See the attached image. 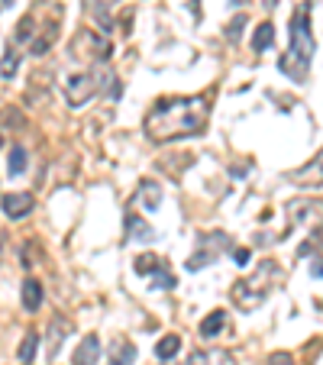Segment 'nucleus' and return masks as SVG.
Listing matches in <instances>:
<instances>
[{
	"label": "nucleus",
	"instance_id": "obj_19",
	"mask_svg": "<svg viewBox=\"0 0 323 365\" xmlns=\"http://www.w3.org/2000/svg\"><path fill=\"white\" fill-rule=\"evenodd\" d=\"M10 175H23L26 172V149L23 146H13V152H10Z\"/></svg>",
	"mask_w": 323,
	"mask_h": 365
},
{
	"label": "nucleus",
	"instance_id": "obj_9",
	"mask_svg": "<svg viewBox=\"0 0 323 365\" xmlns=\"http://www.w3.org/2000/svg\"><path fill=\"white\" fill-rule=\"evenodd\" d=\"M97 359H100V340L91 333L75 349V365H97Z\"/></svg>",
	"mask_w": 323,
	"mask_h": 365
},
{
	"label": "nucleus",
	"instance_id": "obj_25",
	"mask_svg": "<svg viewBox=\"0 0 323 365\" xmlns=\"http://www.w3.org/2000/svg\"><path fill=\"white\" fill-rule=\"evenodd\" d=\"M311 275H313V278H323V256H317L311 262Z\"/></svg>",
	"mask_w": 323,
	"mask_h": 365
},
{
	"label": "nucleus",
	"instance_id": "obj_28",
	"mask_svg": "<svg viewBox=\"0 0 323 365\" xmlns=\"http://www.w3.org/2000/svg\"><path fill=\"white\" fill-rule=\"evenodd\" d=\"M3 3H13V0H3Z\"/></svg>",
	"mask_w": 323,
	"mask_h": 365
},
{
	"label": "nucleus",
	"instance_id": "obj_7",
	"mask_svg": "<svg viewBox=\"0 0 323 365\" xmlns=\"http://www.w3.org/2000/svg\"><path fill=\"white\" fill-rule=\"evenodd\" d=\"M0 207H3V214L10 217V220H23V217H30V214H32L36 201H32V194L16 191V194H3Z\"/></svg>",
	"mask_w": 323,
	"mask_h": 365
},
{
	"label": "nucleus",
	"instance_id": "obj_23",
	"mask_svg": "<svg viewBox=\"0 0 323 365\" xmlns=\"http://www.w3.org/2000/svg\"><path fill=\"white\" fill-rule=\"evenodd\" d=\"M269 365H298V362H294L288 353H275V355L269 359Z\"/></svg>",
	"mask_w": 323,
	"mask_h": 365
},
{
	"label": "nucleus",
	"instance_id": "obj_4",
	"mask_svg": "<svg viewBox=\"0 0 323 365\" xmlns=\"http://www.w3.org/2000/svg\"><path fill=\"white\" fill-rule=\"evenodd\" d=\"M104 78L107 75H91V71H85V75H71L68 81H65V100H68V107H85L87 100L100 91V85H104Z\"/></svg>",
	"mask_w": 323,
	"mask_h": 365
},
{
	"label": "nucleus",
	"instance_id": "obj_16",
	"mask_svg": "<svg viewBox=\"0 0 323 365\" xmlns=\"http://www.w3.org/2000/svg\"><path fill=\"white\" fill-rule=\"evenodd\" d=\"M178 349H181V336H175V333L162 336L159 343H155V355H159V359H175Z\"/></svg>",
	"mask_w": 323,
	"mask_h": 365
},
{
	"label": "nucleus",
	"instance_id": "obj_17",
	"mask_svg": "<svg viewBox=\"0 0 323 365\" xmlns=\"http://www.w3.org/2000/svg\"><path fill=\"white\" fill-rule=\"evenodd\" d=\"M133 269H136V275H155V272L165 269V265H162L159 256H152V252H142V256L133 262Z\"/></svg>",
	"mask_w": 323,
	"mask_h": 365
},
{
	"label": "nucleus",
	"instance_id": "obj_12",
	"mask_svg": "<svg viewBox=\"0 0 323 365\" xmlns=\"http://www.w3.org/2000/svg\"><path fill=\"white\" fill-rule=\"evenodd\" d=\"M271 43H275V26H271L269 20L258 23V26H256V36H252V52H265Z\"/></svg>",
	"mask_w": 323,
	"mask_h": 365
},
{
	"label": "nucleus",
	"instance_id": "obj_26",
	"mask_svg": "<svg viewBox=\"0 0 323 365\" xmlns=\"http://www.w3.org/2000/svg\"><path fill=\"white\" fill-rule=\"evenodd\" d=\"M230 3H233V7H246L249 0H230Z\"/></svg>",
	"mask_w": 323,
	"mask_h": 365
},
{
	"label": "nucleus",
	"instance_id": "obj_18",
	"mask_svg": "<svg viewBox=\"0 0 323 365\" xmlns=\"http://www.w3.org/2000/svg\"><path fill=\"white\" fill-rule=\"evenodd\" d=\"M16 68H20V52H16V45H7V55H3V62H0V75L3 78H13L16 75Z\"/></svg>",
	"mask_w": 323,
	"mask_h": 365
},
{
	"label": "nucleus",
	"instance_id": "obj_2",
	"mask_svg": "<svg viewBox=\"0 0 323 365\" xmlns=\"http://www.w3.org/2000/svg\"><path fill=\"white\" fill-rule=\"evenodd\" d=\"M313 52H317V43H313L311 32V3H301V10H294V16H291V49L281 58V68L291 78H304Z\"/></svg>",
	"mask_w": 323,
	"mask_h": 365
},
{
	"label": "nucleus",
	"instance_id": "obj_3",
	"mask_svg": "<svg viewBox=\"0 0 323 365\" xmlns=\"http://www.w3.org/2000/svg\"><path fill=\"white\" fill-rule=\"evenodd\" d=\"M278 275V265L275 262H262L256 269V275L246 281H236L233 285V301L243 307V311H252L271 294V278Z\"/></svg>",
	"mask_w": 323,
	"mask_h": 365
},
{
	"label": "nucleus",
	"instance_id": "obj_5",
	"mask_svg": "<svg viewBox=\"0 0 323 365\" xmlns=\"http://www.w3.org/2000/svg\"><path fill=\"white\" fill-rule=\"evenodd\" d=\"M71 52H75L78 58H97V62H107L113 49H110L107 39L94 36L91 30H81L75 36V43H71Z\"/></svg>",
	"mask_w": 323,
	"mask_h": 365
},
{
	"label": "nucleus",
	"instance_id": "obj_20",
	"mask_svg": "<svg viewBox=\"0 0 323 365\" xmlns=\"http://www.w3.org/2000/svg\"><path fill=\"white\" fill-rule=\"evenodd\" d=\"M36 343H39V333H26V340H23V346H20V353H16V359H20V362H32Z\"/></svg>",
	"mask_w": 323,
	"mask_h": 365
},
{
	"label": "nucleus",
	"instance_id": "obj_13",
	"mask_svg": "<svg viewBox=\"0 0 323 365\" xmlns=\"http://www.w3.org/2000/svg\"><path fill=\"white\" fill-rule=\"evenodd\" d=\"M71 330V323L65 320V317H55L52 320V330H49V359L58 355V343H62V336Z\"/></svg>",
	"mask_w": 323,
	"mask_h": 365
},
{
	"label": "nucleus",
	"instance_id": "obj_24",
	"mask_svg": "<svg viewBox=\"0 0 323 365\" xmlns=\"http://www.w3.org/2000/svg\"><path fill=\"white\" fill-rule=\"evenodd\" d=\"M249 258H252L249 249H236V252H233V262H236V265H249Z\"/></svg>",
	"mask_w": 323,
	"mask_h": 365
},
{
	"label": "nucleus",
	"instance_id": "obj_6",
	"mask_svg": "<svg viewBox=\"0 0 323 365\" xmlns=\"http://www.w3.org/2000/svg\"><path fill=\"white\" fill-rule=\"evenodd\" d=\"M291 184H298V188H320L323 184V149L304 168H298V172L291 175Z\"/></svg>",
	"mask_w": 323,
	"mask_h": 365
},
{
	"label": "nucleus",
	"instance_id": "obj_27",
	"mask_svg": "<svg viewBox=\"0 0 323 365\" xmlns=\"http://www.w3.org/2000/svg\"><path fill=\"white\" fill-rule=\"evenodd\" d=\"M262 3H265V7H269V10H271V7H275V3H278V0H262Z\"/></svg>",
	"mask_w": 323,
	"mask_h": 365
},
{
	"label": "nucleus",
	"instance_id": "obj_22",
	"mask_svg": "<svg viewBox=\"0 0 323 365\" xmlns=\"http://www.w3.org/2000/svg\"><path fill=\"white\" fill-rule=\"evenodd\" d=\"M243 26H246V16H236V20H233L230 26H226V36H230V39H239V32H243Z\"/></svg>",
	"mask_w": 323,
	"mask_h": 365
},
{
	"label": "nucleus",
	"instance_id": "obj_15",
	"mask_svg": "<svg viewBox=\"0 0 323 365\" xmlns=\"http://www.w3.org/2000/svg\"><path fill=\"white\" fill-rule=\"evenodd\" d=\"M223 327H226V313L223 311H214L210 317H204V323H201V336H204V340H214Z\"/></svg>",
	"mask_w": 323,
	"mask_h": 365
},
{
	"label": "nucleus",
	"instance_id": "obj_1",
	"mask_svg": "<svg viewBox=\"0 0 323 365\" xmlns=\"http://www.w3.org/2000/svg\"><path fill=\"white\" fill-rule=\"evenodd\" d=\"M210 107L204 97H162L146 113V136L155 142H175L204 133Z\"/></svg>",
	"mask_w": 323,
	"mask_h": 365
},
{
	"label": "nucleus",
	"instance_id": "obj_14",
	"mask_svg": "<svg viewBox=\"0 0 323 365\" xmlns=\"http://www.w3.org/2000/svg\"><path fill=\"white\" fill-rule=\"evenodd\" d=\"M126 230H129V233H126V239H142V243H149V239H155V233H152V226L146 223V220H140L136 214H133V217L126 220Z\"/></svg>",
	"mask_w": 323,
	"mask_h": 365
},
{
	"label": "nucleus",
	"instance_id": "obj_8",
	"mask_svg": "<svg viewBox=\"0 0 323 365\" xmlns=\"http://www.w3.org/2000/svg\"><path fill=\"white\" fill-rule=\"evenodd\" d=\"M146 207V210H159L162 204V188L159 181H142V188L136 191V201H133V207Z\"/></svg>",
	"mask_w": 323,
	"mask_h": 365
},
{
	"label": "nucleus",
	"instance_id": "obj_11",
	"mask_svg": "<svg viewBox=\"0 0 323 365\" xmlns=\"http://www.w3.org/2000/svg\"><path fill=\"white\" fill-rule=\"evenodd\" d=\"M39 304H43V285L36 278H26L23 281V307H26V313H36Z\"/></svg>",
	"mask_w": 323,
	"mask_h": 365
},
{
	"label": "nucleus",
	"instance_id": "obj_21",
	"mask_svg": "<svg viewBox=\"0 0 323 365\" xmlns=\"http://www.w3.org/2000/svg\"><path fill=\"white\" fill-rule=\"evenodd\" d=\"M175 285H178V281H175L172 272H165V269L155 272V288H159V291H172Z\"/></svg>",
	"mask_w": 323,
	"mask_h": 365
},
{
	"label": "nucleus",
	"instance_id": "obj_29",
	"mask_svg": "<svg viewBox=\"0 0 323 365\" xmlns=\"http://www.w3.org/2000/svg\"><path fill=\"white\" fill-rule=\"evenodd\" d=\"M0 146H3V136H0Z\"/></svg>",
	"mask_w": 323,
	"mask_h": 365
},
{
	"label": "nucleus",
	"instance_id": "obj_30",
	"mask_svg": "<svg viewBox=\"0 0 323 365\" xmlns=\"http://www.w3.org/2000/svg\"><path fill=\"white\" fill-rule=\"evenodd\" d=\"M0 249H3V239H0Z\"/></svg>",
	"mask_w": 323,
	"mask_h": 365
},
{
	"label": "nucleus",
	"instance_id": "obj_10",
	"mask_svg": "<svg viewBox=\"0 0 323 365\" xmlns=\"http://www.w3.org/2000/svg\"><path fill=\"white\" fill-rule=\"evenodd\" d=\"M133 362H136V346L129 343V340H113L107 365H133Z\"/></svg>",
	"mask_w": 323,
	"mask_h": 365
}]
</instances>
